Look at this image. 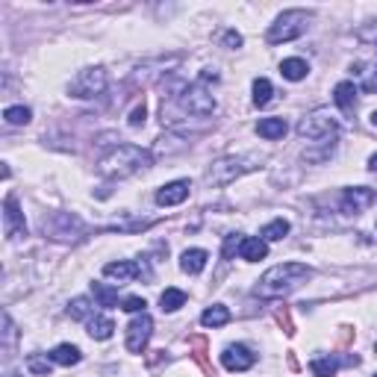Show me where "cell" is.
Wrapping results in <instances>:
<instances>
[{
	"instance_id": "1",
	"label": "cell",
	"mask_w": 377,
	"mask_h": 377,
	"mask_svg": "<svg viewBox=\"0 0 377 377\" xmlns=\"http://www.w3.org/2000/svg\"><path fill=\"white\" fill-rule=\"evenodd\" d=\"M309 277H313V268H309L307 262H280V266L268 268L259 277L254 292L259 298H283V295L295 292L301 283H307Z\"/></svg>"
},
{
	"instance_id": "2",
	"label": "cell",
	"mask_w": 377,
	"mask_h": 377,
	"mask_svg": "<svg viewBox=\"0 0 377 377\" xmlns=\"http://www.w3.org/2000/svg\"><path fill=\"white\" fill-rule=\"evenodd\" d=\"M154 166V156L151 151H142V147L136 144H118V147H112L109 154L101 156V162H97V168H101V174L106 177H133L144 168H151Z\"/></svg>"
},
{
	"instance_id": "3",
	"label": "cell",
	"mask_w": 377,
	"mask_h": 377,
	"mask_svg": "<svg viewBox=\"0 0 377 377\" xmlns=\"http://www.w3.org/2000/svg\"><path fill=\"white\" fill-rule=\"evenodd\" d=\"M262 166V156L257 154H242V156H224L218 162H212V168L206 171V183L209 186H230L236 177L251 174Z\"/></svg>"
},
{
	"instance_id": "4",
	"label": "cell",
	"mask_w": 377,
	"mask_h": 377,
	"mask_svg": "<svg viewBox=\"0 0 377 377\" xmlns=\"http://www.w3.org/2000/svg\"><path fill=\"white\" fill-rule=\"evenodd\" d=\"M309 21H313V12H307V9H286L280 12L274 18V24L268 27L266 32V42L268 44H283V42H295V39H301Z\"/></svg>"
},
{
	"instance_id": "5",
	"label": "cell",
	"mask_w": 377,
	"mask_h": 377,
	"mask_svg": "<svg viewBox=\"0 0 377 377\" xmlns=\"http://www.w3.org/2000/svg\"><path fill=\"white\" fill-rule=\"evenodd\" d=\"M171 106H177L180 112H183V116L206 118V116H212V112H216V97H212L204 86H186V83H180Z\"/></svg>"
},
{
	"instance_id": "6",
	"label": "cell",
	"mask_w": 377,
	"mask_h": 377,
	"mask_svg": "<svg viewBox=\"0 0 377 377\" xmlns=\"http://www.w3.org/2000/svg\"><path fill=\"white\" fill-rule=\"evenodd\" d=\"M298 136L309 139V142H336L339 136V121L330 116V112H309L298 121Z\"/></svg>"
},
{
	"instance_id": "7",
	"label": "cell",
	"mask_w": 377,
	"mask_h": 377,
	"mask_svg": "<svg viewBox=\"0 0 377 377\" xmlns=\"http://www.w3.org/2000/svg\"><path fill=\"white\" fill-rule=\"evenodd\" d=\"M109 83V74L106 68H101V65H94V68H83L74 80H71V86H68V94L77 97V101H86V97H97V94H104Z\"/></svg>"
},
{
	"instance_id": "8",
	"label": "cell",
	"mask_w": 377,
	"mask_h": 377,
	"mask_svg": "<svg viewBox=\"0 0 377 377\" xmlns=\"http://www.w3.org/2000/svg\"><path fill=\"white\" fill-rule=\"evenodd\" d=\"M151 333H154V319L147 313H139L133 321L127 324V339L124 345L130 354H142L147 348V342H151Z\"/></svg>"
},
{
	"instance_id": "9",
	"label": "cell",
	"mask_w": 377,
	"mask_h": 377,
	"mask_svg": "<svg viewBox=\"0 0 377 377\" xmlns=\"http://www.w3.org/2000/svg\"><path fill=\"white\" fill-rule=\"evenodd\" d=\"M4 233H6V239L27 236V221H24V212L18 209V194L15 192H9L4 201Z\"/></svg>"
},
{
	"instance_id": "10",
	"label": "cell",
	"mask_w": 377,
	"mask_h": 377,
	"mask_svg": "<svg viewBox=\"0 0 377 377\" xmlns=\"http://www.w3.org/2000/svg\"><path fill=\"white\" fill-rule=\"evenodd\" d=\"M257 363V354L248 345H227L221 351V366L227 371H248Z\"/></svg>"
},
{
	"instance_id": "11",
	"label": "cell",
	"mask_w": 377,
	"mask_h": 377,
	"mask_svg": "<svg viewBox=\"0 0 377 377\" xmlns=\"http://www.w3.org/2000/svg\"><path fill=\"white\" fill-rule=\"evenodd\" d=\"M104 274L112 277V280H118V283H130L133 277H151V271H147L142 262H130V259H118V262H106L104 266Z\"/></svg>"
},
{
	"instance_id": "12",
	"label": "cell",
	"mask_w": 377,
	"mask_h": 377,
	"mask_svg": "<svg viewBox=\"0 0 377 377\" xmlns=\"http://www.w3.org/2000/svg\"><path fill=\"white\" fill-rule=\"evenodd\" d=\"M371 204H374V192L369 186H357V189L342 192V212H348V216H359V212Z\"/></svg>"
},
{
	"instance_id": "13",
	"label": "cell",
	"mask_w": 377,
	"mask_h": 377,
	"mask_svg": "<svg viewBox=\"0 0 377 377\" xmlns=\"http://www.w3.org/2000/svg\"><path fill=\"white\" fill-rule=\"evenodd\" d=\"M189 192H192L189 180H174V183H166L156 192V204L159 206H177V204H183L189 198Z\"/></svg>"
},
{
	"instance_id": "14",
	"label": "cell",
	"mask_w": 377,
	"mask_h": 377,
	"mask_svg": "<svg viewBox=\"0 0 377 377\" xmlns=\"http://www.w3.org/2000/svg\"><path fill=\"white\" fill-rule=\"evenodd\" d=\"M239 257L245 262H259V259H266L268 257V242L266 239H257V236H242L239 242Z\"/></svg>"
},
{
	"instance_id": "15",
	"label": "cell",
	"mask_w": 377,
	"mask_h": 377,
	"mask_svg": "<svg viewBox=\"0 0 377 377\" xmlns=\"http://www.w3.org/2000/svg\"><path fill=\"white\" fill-rule=\"evenodd\" d=\"M206 262H209V254L204 248H189V251H183V257H180V268H183L186 274H201L206 268Z\"/></svg>"
},
{
	"instance_id": "16",
	"label": "cell",
	"mask_w": 377,
	"mask_h": 377,
	"mask_svg": "<svg viewBox=\"0 0 377 377\" xmlns=\"http://www.w3.org/2000/svg\"><path fill=\"white\" fill-rule=\"evenodd\" d=\"M333 101H336V106L342 112H354V106H357V86L351 83V80H342V83H336Z\"/></svg>"
},
{
	"instance_id": "17",
	"label": "cell",
	"mask_w": 377,
	"mask_h": 377,
	"mask_svg": "<svg viewBox=\"0 0 377 377\" xmlns=\"http://www.w3.org/2000/svg\"><path fill=\"white\" fill-rule=\"evenodd\" d=\"M51 359H54L56 366L71 369V366H77L80 359H83V354H80V348H77V345H68V342H62V345H56V348L51 351Z\"/></svg>"
},
{
	"instance_id": "18",
	"label": "cell",
	"mask_w": 377,
	"mask_h": 377,
	"mask_svg": "<svg viewBox=\"0 0 377 377\" xmlns=\"http://www.w3.org/2000/svg\"><path fill=\"white\" fill-rule=\"evenodd\" d=\"M280 74H283L286 80H292V83H298V80H304V77L309 74V65H307V59H301V56H292V59H283V62H280Z\"/></svg>"
},
{
	"instance_id": "19",
	"label": "cell",
	"mask_w": 377,
	"mask_h": 377,
	"mask_svg": "<svg viewBox=\"0 0 377 377\" xmlns=\"http://www.w3.org/2000/svg\"><path fill=\"white\" fill-rule=\"evenodd\" d=\"M257 133L262 139H268V142H277V139H283L286 136V121L283 118H262L257 124Z\"/></svg>"
},
{
	"instance_id": "20",
	"label": "cell",
	"mask_w": 377,
	"mask_h": 377,
	"mask_svg": "<svg viewBox=\"0 0 377 377\" xmlns=\"http://www.w3.org/2000/svg\"><path fill=\"white\" fill-rule=\"evenodd\" d=\"M227 321H230V309H227L224 304H212L204 309V316H201V324L204 327H224Z\"/></svg>"
},
{
	"instance_id": "21",
	"label": "cell",
	"mask_w": 377,
	"mask_h": 377,
	"mask_svg": "<svg viewBox=\"0 0 377 377\" xmlns=\"http://www.w3.org/2000/svg\"><path fill=\"white\" fill-rule=\"evenodd\" d=\"M86 324H89V336L97 339V342H106L112 336V330H116V324H112V319H106V316H94Z\"/></svg>"
},
{
	"instance_id": "22",
	"label": "cell",
	"mask_w": 377,
	"mask_h": 377,
	"mask_svg": "<svg viewBox=\"0 0 377 377\" xmlns=\"http://www.w3.org/2000/svg\"><path fill=\"white\" fill-rule=\"evenodd\" d=\"M186 304V292L183 289H166V292H162L159 295V307H162V313H177V309L180 307H183Z\"/></svg>"
},
{
	"instance_id": "23",
	"label": "cell",
	"mask_w": 377,
	"mask_h": 377,
	"mask_svg": "<svg viewBox=\"0 0 377 377\" xmlns=\"http://www.w3.org/2000/svg\"><path fill=\"white\" fill-rule=\"evenodd\" d=\"M309 371H313L316 377H333L339 371V359L336 357H313Z\"/></svg>"
},
{
	"instance_id": "24",
	"label": "cell",
	"mask_w": 377,
	"mask_h": 377,
	"mask_svg": "<svg viewBox=\"0 0 377 377\" xmlns=\"http://www.w3.org/2000/svg\"><path fill=\"white\" fill-rule=\"evenodd\" d=\"M271 97H274L271 80L257 77V80H254V106H268V104H271Z\"/></svg>"
},
{
	"instance_id": "25",
	"label": "cell",
	"mask_w": 377,
	"mask_h": 377,
	"mask_svg": "<svg viewBox=\"0 0 377 377\" xmlns=\"http://www.w3.org/2000/svg\"><path fill=\"white\" fill-rule=\"evenodd\" d=\"M68 316H71L74 321H89V319H94V307H92L89 298H74V301L68 304Z\"/></svg>"
},
{
	"instance_id": "26",
	"label": "cell",
	"mask_w": 377,
	"mask_h": 377,
	"mask_svg": "<svg viewBox=\"0 0 377 377\" xmlns=\"http://www.w3.org/2000/svg\"><path fill=\"white\" fill-rule=\"evenodd\" d=\"M92 292L97 298V307H116L118 304V289L106 283H92Z\"/></svg>"
},
{
	"instance_id": "27",
	"label": "cell",
	"mask_w": 377,
	"mask_h": 377,
	"mask_svg": "<svg viewBox=\"0 0 377 377\" xmlns=\"http://www.w3.org/2000/svg\"><path fill=\"white\" fill-rule=\"evenodd\" d=\"M286 233H289V221L286 218H274V221H268L266 227H262V239L266 242H280Z\"/></svg>"
},
{
	"instance_id": "28",
	"label": "cell",
	"mask_w": 377,
	"mask_h": 377,
	"mask_svg": "<svg viewBox=\"0 0 377 377\" xmlns=\"http://www.w3.org/2000/svg\"><path fill=\"white\" fill-rule=\"evenodd\" d=\"M4 118H6V124H12V127H21V124H30L32 109H30V106H6Z\"/></svg>"
},
{
	"instance_id": "29",
	"label": "cell",
	"mask_w": 377,
	"mask_h": 377,
	"mask_svg": "<svg viewBox=\"0 0 377 377\" xmlns=\"http://www.w3.org/2000/svg\"><path fill=\"white\" fill-rule=\"evenodd\" d=\"M51 363H54L51 357H47V359H42L39 354H30V357H27V369H30L32 374H44V377H51Z\"/></svg>"
},
{
	"instance_id": "30",
	"label": "cell",
	"mask_w": 377,
	"mask_h": 377,
	"mask_svg": "<svg viewBox=\"0 0 377 377\" xmlns=\"http://www.w3.org/2000/svg\"><path fill=\"white\" fill-rule=\"evenodd\" d=\"M15 336H18V330H15V324H12V316L4 313V351H6V357H9V351H12Z\"/></svg>"
},
{
	"instance_id": "31",
	"label": "cell",
	"mask_w": 377,
	"mask_h": 377,
	"mask_svg": "<svg viewBox=\"0 0 377 377\" xmlns=\"http://www.w3.org/2000/svg\"><path fill=\"white\" fill-rule=\"evenodd\" d=\"M144 298H136V295H133V298H124L121 301V309H124V313H144Z\"/></svg>"
},
{
	"instance_id": "32",
	"label": "cell",
	"mask_w": 377,
	"mask_h": 377,
	"mask_svg": "<svg viewBox=\"0 0 377 377\" xmlns=\"http://www.w3.org/2000/svg\"><path fill=\"white\" fill-rule=\"evenodd\" d=\"M144 116H147V109H144V104H139L133 112H130V127H142L144 124Z\"/></svg>"
},
{
	"instance_id": "33",
	"label": "cell",
	"mask_w": 377,
	"mask_h": 377,
	"mask_svg": "<svg viewBox=\"0 0 377 377\" xmlns=\"http://www.w3.org/2000/svg\"><path fill=\"white\" fill-rule=\"evenodd\" d=\"M221 42H224L227 47H230V51H236V47H242V36H239V32H236V30H227Z\"/></svg>"
},
{
	"instance_id": "34",
	"label": "cell",
	"mask_w": 377,
	"mask_h": 377,
	"mask_svg": "<svg viewBox=\"0 0 377 377\" xmlns=\"http://www.w3.org/2000/svg\"><path fill=\"white\" fill-rule=\"evenodd\" d=\"M369 168H371V171H377V154L369 159Z\"/></svg>"
},
{
	"instance_id": "35",
	"label": "cell",
	"mask_w": 377,
	"mask_h": 377,
	"mask_svg": "<svg viewBox=\"0 0 377 377\" xmlns=\"http://www.w3.org/2000/svg\"><path fill=\"white\" fill-rule=\"evenodd\" d=\"M4 377H24V374H21V371H6Z\"/></svg>"
},
{
	"instance_id": "36",
	"label": "cell",
	"mask_w": 377,
	"mask_h": 377,
	"mask_svg": "<svg viewBox=\"0 0 377 377\" xmlns=\"http://www.w3.org/2000/svg\"><path fill=\"white\" fill-rule=\"evenodd\" d=\"M371 124H374V127H377V109H374V112H371Z\"/></svg>"
},
{
	"instance_id": "37",
	"label": "cell",
	"mask_w": 377,
	"mask_h": 377,
	"mask_svg": "<svg viewBox=\"0 0 377 377\" xmlns=\"http://www.w3.org/2000/svg\"><path fill=\"white\" fill-rule=\"evenodd\" d=\"M374 351H377V345H374Z\"/></svg>"
},
{
	"instance_id": "38",
	"label": "cell",
	"mask_w": 377,
	"mask_h": 377,
	"mask_svg": "<svg viewBox=\"0 0 377 377\" xmlns=\"http://www.w3.org/2000/svg\"><path fill=\"white\" fill-rule=\"evenodd\" d=\"M374 377H377V374H374Z\"/></svg>"
}]
</instances>
